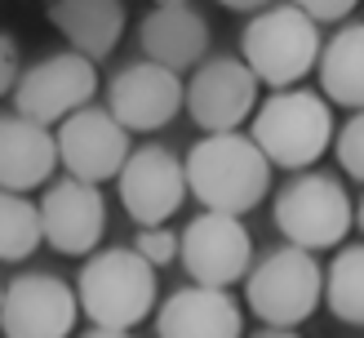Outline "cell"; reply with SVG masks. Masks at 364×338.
<instances>
[{"mask_svg": "<svg viewBox=\"0 0 364 338\" xmlns=\"http://www.w3.org/2000/svg\"><path fill=\"white\" fill-rule=\"evenodd\" d=\"M182 174L205 213L245 218L271 196V165L249 134H205L182 160Z\"/></svg>", "mask_w": 364, "mask_h": 338, "instance_id": "cell-1", "label": "cell"}, {"mask_svg": "<svg viewBox=\"0 0 364 338\" xmlns=\"http://www.w3.org/2000/svg\"><path fill=\"white\" fill-rule=\"evenodd\" d=\"M76 302L94 329L134 334L160 307V285H156V272L129 245H112L85 258L76 276Z\"/></svg>", "mask_w": 364, "mask_h": 338, "instance_id": "cell-2", "label": "cell"}, {"mask_svg": "<svg viewBox=\"0 0 364 338\" xmlns=\"http://www.w3.org/2000/svg\"><path fill=\"white\" fill-rule=\"evenodd\" d=\"M333 112L311 89H280L267 102H258L249 125V142L267 156L271 169H298L306 174L316 160L333 147Z\"/></svg>", "mask_w": 364, "mask_h": 338, "instance_id": "cell-3", "label": "cell"}, {"mask_svg": "<svg viewBox=\"0 0 364 338\" xmlns=\"http://www.w3.org/2000/svg\"><path fill=\"white\" fill-rule=\"evenodd\" d=\"M320 45V27L298 5H262L240 27V63L253 71V80L271 85L276 94L311 76Z\"/></svg>", "mask_w": 364, "mask_h": 338, "instance_id": "cell-4", "label": "cell"}, {"mask_svg": "<svg viewBox=\"0 0 364 338\" xmlns=\"http://www.w3.org/2000/svg\"><path fill=\"white\" fill-rule=\"evenodd\" d=\"M245 302L267 329H298L324 302V267L306 249L276 245L249 267Z\"/></svg>", "mask_w": 364, "mask_h": 338, "instance_id": "cell-5", "label": "cell"}, {"mask_svg": "<svg viewBox=\"0 0 364 338\" xmlns=\"http://www.w3.org/2000/svg\"><path fill=\"white\" fill-rule=\"evenodd\" d=\"M351 196L342 187V178L306 169L294 174L276 196V231L284 236V245L320 254V249H338L351 231Z\"/></svg>", "mask_w": 364, "mask_h": 338, "instance_id": "cell-6", "label": "cell"}, {"mask_svg": "<svg viewBox=\"0 0 364 338\" xmlns=\"http://www.w3.org/2000/svg\"><path fill=\"white\" fill-rule=\"evenodd\" d=\"M14 116H23L31 125H45V130H58L67 116L94 107L98 98V63L80 58L71 49L45 53L31 67H23V76L14 85Z\"/></svg>", "mask_w": 364, "mask_h": 338, "instance_id": "cell-7", "label": "cell"}, {"mask_svg": "<svg viewBox=\"0 0 364 338\" xmlns=\"http://www.w3.org/2000/svg\"><path fill=\"white\" fill-rule=\"evenodd\" d=\"M178 258L191 285L200 290H231L253 267V236L245 218L231 213H196L178 236Z\"/></svg>", "mask_w": 364, "mask_h": 338, "instance_id": "cell-8", "label": "cell"}, {"mask_svg": "<svg viewBox=\"0 0 364 338\" xmlns=\"http://www.w3.org/2000/svg\"><path fill=\"white\" fill-rule=\"evenodd\" d=\"M258 89L262 85L253 80V71L235 53H213L182 85V107L205 134H235L258 112V98H262Z\"/></svg>", "mask_w": 364, "mask_h": 338, "instance_id": "cell-9", "label": "cell"}, {"mask_svg": "<svg viewBox=\"0 0 364 338\" xmlns=\"http://www.w3.org/2000/svg\"><path fill=\"white\" fill-rule=\"evenodd\" d=\"M76 320V285H67L53 272L14 276L0 294V334L5 338H71Z\"/></svg>", "mask_w": 364, "mask_h": 338, "instance_id": "cell-10", "label": "cell"}, {"mask_svg": "<svg viewBox=\"0 0 364 338\" xmlns=\"http://www.w3.org/2000/svg\"><path fill=\"white\" fill-rule=\"evenodd\" d=\"M53 142H58V169L89 187H102L112 178H120L124 160L134 152L129 134L112 120L107 107H85V112L67 116L53 130Z\"/></svg>", "mask_w": 364, "mask_h": 338, "instance_id": "cell-11", "label": "cell"}, {"mask_svg": "<svg viewBox=\"0 0 364 338\" xmlns=\"http://www.w3.org/2000/svg\"><path fill=\"white\" fill-rule=\"evenodd\" d=\"M120 205L138 227H169V218L187 201V174H182V160L160 147V142H142L129 152L124 169L116 178Z\"/></svg>", "mask_w": 364, "mask_h": 338, "instance_id": "cell-12", "label": "cell"}, {"mask_svg": "<svg viewBox=\"0 0 364 338\" xmlns=\"http://www.w3.org/2000/svg\"><path fill=\"white\" fill-rule=\"evenodd\" d=\"M36 209H41V236L49 249H58L67 258H89L102 249V236H107L102 187L76 183V178L63 174L45 187Z\"/></svg>", "mask_w": 364, "mask_h": 338, "instance_id": "cell-13", "label": "cell"}, {"mask_svg": "<svg viewBox=\"0 0 364 338\" xmlns=\"http://www.w3.org/2000/svg\"><path fill=\"white\" fill-rule=\"evenodd\" d=\"M107 112L124 134H156L182 112V76L156 63H124L107 80Z\"/></svg>", "mask_w": 364, "mask_h": 338, "instance_id": "cell-14", "label": "cell"}, {"mask_svg": "<svg viewBox=\"0 0 364 338\" xmlns=\"http://www.w3.org/2000/svg\"><path fill=\"white\" fill-rule=\"evenodd\" d=\"M138 45L147 63L182 76V71H196L209 58V23L187 0H160V5L142 14Z\"/></svg>", "mask_w": 364, "mask_h": 338, "instance_id": "cell-15", "label": "cell"}, {"mask_svg": "<svg viewBox=\"0 0 364 338\" xmlns=\"http://www.w3.org/2000/svg\"><path fill=\"white\" fill-rule=\"evenodd\" d=\"M156 338H245V312L231 290L182 285L156 307Z\"/></svg>", "mask_w": 364, "mask_h": 338, "instance_id": "cell-16", "label": "cell"}, {"mask_svg": "<svg viewBox=\"0 0 364 338\" xmlns=\"http://www.w3.org/2000/svg\"><path fill=\"white\" fill-rule=\"evenodd\" d=\"M53 174H58L53 130L5 112L0 116V191L31 196L36 187H49Z\"/></svg>", "mask_w": 364, "mask_h": 338, "instance_id": "cell-17", "label": "cell"}, {"mask_svg": "<svg viewBox=\"0 0 364 338\" xmlns=\"http://www.w3.org/2000/svg\"><path fill=\"white\" fill-rule=\"evenodd\" d=\"M45 14L67 41V49L89 63H102L129 27V9L120 0H53Z\"/></svg>", "mask_w": 364, "mask_h": 338, "instance_id": "cell-18", "label": "cell"}, {"mask_svg": "<svg viewBox=\"0 0 364 338\" xmlns=\"http://www.w3.org/2000/svg\"><path fill=\"white\" fill-rule=\"evenodd\" d=\"M320 98L364 112V23L338 27L329 41L320 45Z\"/></svg>", "mask_w": 364, "mask_h": 338, "instance_id": "cell-19", "label": "cell"}, {"mask_svg": "<svg viewBox=\"0 0 364 338\" xmlns=\"http://www.w3.org/2000/svg\"><path fill=\"white\" fill-rule=\"evenodd\" d=\"M324 302L342 325H364V245L338 249L324 267Z\"/></svg>", "mask_w": 364, "mask_h": 338, "instance_id": "cell-20", "label": "cell"}, {"mask_svg": "<svg viewBox=\"0 0 364 338\" xmlns=\"http://www.w3.org/2000/svg\"><path fill=\"white\" fill-rule=\"evenodd\" d=\"M45 245L41 236V209L31 196L0 191V263H27Z\"/></svg>", "mask_w": 364, "mask_h": 338, "instance_id": "cell-21", "label": "cell"}, {"mask_svg": "<svg viewBox=\"0 0 364 338\" xmlns=\"http://www.w3.org/2000/svg\"><path fill=\"white\" fill-rule=\"evenodd\" d=\"M333 152H338L342 174L364 183V112H351V120L333 134Z\"/></svg>", "mask_w": 364, "mask_h": 338, "instance_id": "cell-22", "label": "cell"}, {"mask_svg": "<svg viewBox=\"0 0 364 338\" xmlns=\"http://www.w3.org/2000/svg\"><path fill=\"white\" fill-rule=\"evenodd\" d=\"M129 249L151 267V272H160L165 263L178 258V231L173 227H138V236H134Z\"/></svg>", "mask_w": 364, "mask_h": 338, "instance_id": "cell-23", "label": "cell"}, {"mask_svg": "<svg viewBox=\"0 0 364 338\" xmlns=\"http://www.w3.org/2000/svg\"><path fill=\"white\" fill-rule=\"evenodd\" d=\"M18 76H23V53H18V41L9 31H0V98L14 94Z\"/></svg>", "mask_w": 364, "mask_h": 338, "instance_id": "cell-24", "label": "cell"}, {"mask_svg": "<svg viewBox=\"0 0 364 338\" xmlns=\"http://www.w3.org/2000/svg\"><path fill=\"white\" fill-rule=\"evenodd\" d=\"M311 23H351V14H355V0H302L298 5Z\"/></svg>", "mask_w": 364, "mask_h": 338, "instance_id": "cell-25", "label": "cell"}, {"mask_svg": "<svg viewBox=\"0 0 364 338\" xmlns=\"http://www.w3.org/2000/svg\"><path fill=\"white\" fill-rule=\"evenodd\" d=\"M249 338H302V334H298V329H267V325H262V329H253Z\"/></svg>", "mask_w": 364, "mask_h": 338, "instance_id": "cell-26", "label": "cell"}, {"mask_svg": "<svg viewBox=\"0 0 364 338\" xmlns=\"http://www.w3.org/2000/svg\"><path fill=\"white\" fill-rule=\"evenodd\" d=\"M80 338H134V334H120V329H94V325H89Z\"/></svg>", "mask_w": 364, "mask_h": 338, "instance_id": "cell-27", "label": "cell"}, {"mask_svg": "<svg viewBox=\"0 0 364 338\" xmlns=\"http://www.w3.org/2000/svg\"><path fill=\"white\" fill-rule=\"evenodd\" d=\"M355 223H360V231H364V196H360V205H355Z\"/></svg>", "mask_w": 364, "mask_h": 338, "instance_id": "cell-28", "label": "cell"}, {"mask_svg": "<svg viewBox=\"0 0 364 338\" xmlns=\"http://www.w3.org/2000/svg\"><path fill=\"white\" fill-rule=\"evenodd\" d=\"M0 294H5V280H0Z\"/></svg>", "mask_w": 364, "mask_h": 338, "instance_id": "cell-29", "label": "cell"}]
</instances>
